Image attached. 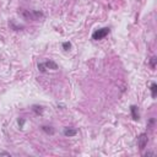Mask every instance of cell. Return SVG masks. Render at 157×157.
<instances>
[{
	"label": "cell",
	"instance_id": "7",
	"mask_svg": "<svg viewBox=\"0 0 157 157\" xmlns=\"http://www.w3.org/2000/svg\"><path fill=\"white\" fill-rule=\"evenodd\" d=\"M42 130L45 133V134H48V135H53L54 134V128L53 127H48V125H43L42 127Z\"/></svg>",
	"mask_w": 157,
	"mask_h": 157
},
{
	"label": "cell",
	"instance_id": "6",
	"mask_svg": "<svg viewBox=\"0 0 157 157\" xmlns=\"http://www.w3.org/2000/svg\"><path fill=\"white\" fill-rule=\"evenodd\" d=\"M63 133H64L65 136H69L70 138V136H75V135L77 134V130L76 129H72V128H65Z\"/></svg>",
	"mask_w": 157,
	"mask_h": 157
},
{
	"label": "cell",
	"instance_id": "10",
	"mask_svg": "<svg viewBox=\"0 0 157 157\" xmlns=\"http://www.w3.org/2000/svg\"><path fill=\"white\" fill-rule=\"evenodd\" d=\"M61 45H63V49H64V50H69L71 48V43H70V42H64Z\"/></svg>",
	"mask_w": 157,
	"mask_h": 157
},
{
	"label": "cell",
	"instance_id": "14",
	"mask_svg": "<svg viewBox=\"0 0 157 157\" xmlns=\"http://www.w3.org/2000/svg\"><path fill=\"white\" fill-rule=\"evenodd\" d=\"M154 155H155L154 152H146L145 154V156H154Z\"/></svg>",
	"mask_w": 157,
	"mask_h": 157
},
{
	"label": "cell",
	"instance_id": "8",
	"mask_svg": "<svg viewBox=\"0 0 157 157\" xmlns=\"http://www.w3.org/2000/svg\"><path fill=\"white\" fill-rule=\"evenodd\" d=\"M32 109H33V112L37 114V116H42V114H43V107H41V106H33Z\"/></svg>",
	"mask_w": 157,
	"mask_h": 157
},
{
	"label": "cell",
	"instance_id": "5",
	"mask_svg": "<svg viewBox=\"0 0 157 157\" xmlns=\"http://www.w3.org/2000/svg\"><path fill=\"white\" fill-rule=\"evenodd\" d=\"M130 112H132V117L134 120H139L140 119V114H139V109L136 106H132L130 107Z\"/></svg>",
	"mask_w": 157,
	"mask_h": 157
},
{
	"label": "cell",
	"instance_id": "15",
	"mask_svg": "<svg viewBox=\"0 0 157 157\" xmlns=\"http://www.w3.org/2000/svg\"><path fill=\"white\" fill-rule=\"evenodd\" d=\"M0 155H4V156H10V154H9V152H1Z\"/></svg>",
	"mask_w": 157,
	"mask_h": 157
},
{
	"label": "cell",
	"instance_id": "13",
	"mask_svg": "<svg viewBox=\"0 0 157 157\" xmlns=\"http://www.w3.org/2000/svg\"><path fill=\"white\" fill-rule=\"evenodd\" d=\"M25 122H26V120H25L23 118H20V119L17 120V123H19V127H20V129H22V128H23Z\"/></svg>",
	"mask_w": 157,
	"mask_h": 157
},
{
	"label": "cell",
	"instance_id": "3",
	"mask_svg": "<svg viewBox=\"0 0 157 157\" xmlns=\"http://www.w3.org/2000/svg\"><path fill=\"white\" fill-rule=\"evenodd\" d=\"M147 145V134H140L139 138H138V146L140 150H144Z\"/></svg>",
	"mask_w": 157,
	"mask_h": 157
},
{
	"label": "cell",
	"instance_id": "1",
	"mask_svg": "<svg viewBox=\"0 0 157 157\" xmlns=\"http://www.w3.org/2000/svg\"><path fill=\"white\" fill-rule=\"evenodd\" d=\"M21 16L25 17L26 20H39L43 17V14L39 11H30V10H21L20 11Z\"/></svg>",
	"mask_w": 157,
	"mask_h": 157
},
{
	"label": "cell",
	"instance_id": "9",
	"mask_svg": "<svg viewBox=\"0 0 157 157\" xmlns=\"http://www.w3.org/2000/svg\"><path fill=\"white\" fill-rule=\"evenodd\" d=\"M150 90H151V96H152V98H155L156 97V93H157V85H156V82L151 83Z\"/></svg>",
	"mask_w": 157,
	"mask_h": 157
},
{
	"label": "cell",
	"instance_id": "12",
	"mask_svg": "<svg viewBox=\"0 0 157 157\" xmlns=\"http://www.w3.org/2000/svg\"><path fill=\"white\" fill-rule=\"evenodd\" d=\"M38 70L41 72H45L47 71V69H45V66H44L43 63H39V64H38Z\"/></svg>",
	"mask_w": 157,
	"mask_h": 157
},
{
	"label": "cell",
	"instance_id": "4",
	"mask_svg": "<svg viewBox=\"0 0 157 157\" xmlns=\"http://www.w3.org/2000/svg\"><path fill=\"white\" fill-rule=\"evenodd\" d=\"M44 66H45V69H52V70H58V64H56L55 61L53 60H48V61H45L43 63Z\"/></svg>",
	"mask_w": 157,
	"mask_h": 157
},
{
	"label": "cell",
	"instance_id": "2",
	"mask_svg": "<svg viewBox=\"0 0 157 157\" xmlns=\"http://www.w3.org/2000/svg\"><path fill=\"white\" fill-rule=\"evenodd\" d=\"M111 32V28L109 27H103V28H99L97 31H95V32L92 33V39L95 41H99V39H103L106 36Z\"/></svg>",
	"mask_w": 157,
	"mask_h": 157
},
{
	"label": "cell",
	"instance_id": "11",
	"mask_svg": "<svg viewBox=\"0 0 157 157\" xmlns=\"http://www.w3.org/2000/svg\"><path fill=\"white\" fill-rule=\"evenodd\" d=\"M156 56H152V58H151V60H150V65H151V67H152V69H155L156 67Z\"/></svg>",
	"mask_w": 157,
	"mask_h": 157
}]
</instances>
